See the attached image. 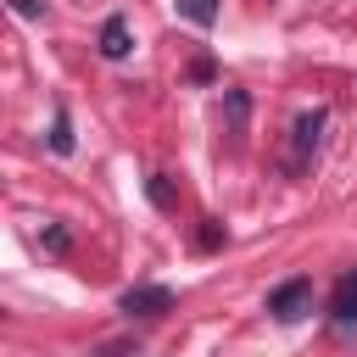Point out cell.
<instances>
[{
    "label": "cell",
    "mask_w": 357,
    "mask_h": 357,
    "mask_svg": "<svg viewBox=\"0 0 357 357\" xmlns=\"http://www.w3.org/2000/svg\"><path fill=\"white\" fill-rule=\"evenodd\" d=\"M245 112H251V100H245V89H229V128H234V134L245 128Z\"/></svg>",
    "instance_id": "cell-9"
},
{
    "label": "cell",
    "mask_w": 357,
    "mask_h": 357,
    "mask_svg": "<svg viewBox=\"0 0 357 357\" xmlns=\"http://www.w3.org/2000/svg\"><path fill=\"white\" fill-rule=\"evenodd\" d=\"M11 11H17V17H45V6H39V0H11Z\"/></svg>",
    "instance_id": "cell-12"
},
{
    "label": "cell",
    "mask_w": 357,
    "mask_h": 357,
    "mask_svg": "<svg viewBox=\"0 0 357 357\" xmlns=\"http://www.w3.org/2000/svg\"><path fill=\"white\" fill-rule=\"evenodd\" d=\"M167 307H173V290L167 284H128L117 296V312H128V318H162Z\"/></svg>",
    "instance_id": "cell-3"
},
{
    "label": "cell",
    "mask_w": 357,
    "mask_h": 357,
    "mask_svg": "<svg viewBox=\"0 0 357 357\" xmlns=\"http://www.w3.org/2000/svg\"><path fill=\"white\" fill-rule=\"evenodd\" d=\"M329 318H335L340 329H357V268L335 284V296H329Z\"/></svg>",
    "instance_id": "cell-5"
},
{
    "label": "cell",
    "mask_w": 357,
    "mask_h": 357,
    "mask_svg": "<svg viewBox=\"0 0 357 357\" xmlns=\"http://www.w3.org/2000/svg\"><path fill=\"white\" fill-rule=\"evenodd\" d=\"M324 128H329V112L324 106H312V112H301L290 123V151H284V167L290 173H307L312 167V156L324 151Z\"/></svg>",
    "instance_id": "cell-1"
},
{
    "label": "cell",
    "mask_w": 357,
    "mask_h": 357,
    "mask_svg": "<svg viewBox=\"0 0 357 357\" xmlns=\"http://www.w3.org/2000/svg\"><path fill=\"white\" fill-rule=\"evenodd\" d=\"M50 151H56V156H73V123H67V106H56V117H50Z\"/></svg>",
    "instance_id": "cell-7"
},
{
    "label": "cell",
    "mask_w": 357,
    "mask_h": 357,
    "mask_svg": "<svg viewBox=\"0 0 357 357\" xmlns=\"http://www.w3.org/2000/svg\"><path fill=\"white\" fill-rule=\"evenodd\" d=\"M201 245H206V251H218V245H223V229H218V223H206V229H201Z\"/></svg>",
    "instance_id": "cell-11"
},
{
    "label": "cell",
    "mask_w": 357,
    "mask_h": 357,
    "mask_svg": "<svg viewBox=\"0 0 357 357\" xmlns=\"http://www.w3.org/2000/svg\"><path fill=\"white\" fill-rule=\"evenodd\" d=\"M95 45H100V56H106V61H123V56L134 50V33H128V17H123V11H112V17L100 22V33H95Z\"/></svg>",
    "instance_id": "cell-4"
},
{
    "label": "cell",
    "mask_w": 357,
    "mask_h": 357,
    "mask_svg": "<svg viewBox=\"0 0 357 357\" xmlns=\"http://www.w3.org/2000/svg\"><path fill=\"white\" fill-rule=\"evenodd\" d=\"M268 312H273L279 324H296L301 312H312V279H284V284H273V290H268Z\"/></svg>",
    "instance_id": "cell-2"
},
{
    "label": "cell",
    "mask_w": 357,
    "mask_h": 357,
    "mask_svg": "<svg viewBox=\"0 0 357 357\" xmlns=\"http://www.w3.org/2000/svg\"><path fill=\"white\" fill-rule=\"evenodd\" d=\"M67 245H73V234H67L61 223H56V229H45V251H56V257H61Z\"/></svg>",
    "instance_id": "cell-10"
},
{
    "label": "cell",
    "mask_w": 357,
    "mask_h": 357,
    "mask_svg": "<svg viewBox=\"0 0 357 357\" xmlns=\"http://www.w3.org/2000/svg\"><path fill=\"white\" fill-rule=\"evenodd\" d=\"M178 11H184L195 28H212V22H218V0H178Z\"/></svg>",
    "instance_id": "cell-8"
},
{
    "label": "cell",
    "mask_w": 357,
    "mask_h": 357,
    "mask_svg": "<svg viewBox=\"0 0 357 357\" xmlns=\"http://www.w3.org/2000/svg\"><path fill=\"white\" fill-rule=\"evenodd\" d=\"M145 195H151V206H162V212H173V206H178V190H173V178H167V173H151V178H145Z\"/></svg>",
    "instance_id": "cell-6"
}]
</instances>
